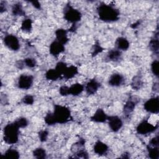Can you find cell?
<instances>
[{"label": "cell", "mask_w": 159, "mask_h": 159, "mask_svg": "<svg viewBox=\"0 0 159 159\" xmlns=\"http://www.w3.org/2000/svg\"><path fill=\"white\" fill-rule=\"evenodd\" d=\"M99 18L106 22H115L119 19V11L112 5L101 2L97 7Z\"/></svg>", "instance_id": "cell-1"}, {"label": "cell", "mask_w": 159, "mask_h": 159, "mask_svg": "<svg viewBox=\"0 0 159 159\" xmlns=\"http://www.w3.org/2000/svg\"><path fill=\"white\" fill-rule=\"evenodd\" d=\"M19 127L15 122L7 124L3 129V139L7 144H15L19 140Z\"/></svg>", "instance_id": "cell-2"}, {"label": "cell", "mask_w": 159, "mask_h": 159, "mask_svg": "<svg viewBox=\"0 0 159 159\" xmlns=\"http://www.w3.org/2000/svg\"><path fill=\"white\" fill-rule=\"evenodd\" d=\"M53 114L57 124H65L70 121L71 119L70 109L60 104L54 105Z\"/></svg>", "instance_id": "cell-3"}, {"label": "cell", "mask_w": 159, "mask_h": 159, "mask_svg": "<svg viewBox=\"0 0 159 159\" xmlns=\"http://www.w3.org/2000/svg\"><path fill=\"white\" fill-rule=\"evenodd\" d=\"M64 19L69 22L76 24L81 19L82 14L80 11L73 7L70 3L67 4L63 10Z\"/></svg>", "instance_id": "cell-4"}, {"label": "cell", "mask_w": 159, "mask_h": 159, "mask_svg": "<svg viewBox=\"0 0 159 159\" xmlns=\"http://www.w3.org/2000/svg\"><path fill=\"white\" fill-rule=\"evenodd\" d=\"M158 128V125H153L145 120L141 122L136 127V131L139 134L146 135L152 133L156 130Z\"/></svg>", "instance_id": "cell-5"}, {"label": "cell", "mask_w": 159, "mask_h": 159, "mask_svg": "<svg viewBox=\"0 0 159 159\" xmlns=\"http://www.w3.org/2000/svg\"><path fill=\"white\" fill-rule=\"evenodd\" d=\"M144 109L150 113L158 114L159 111L158 97H154L148 99L143 104Z\"/></svg>", "instance_id": "cell-6"}, {"label": "cell", "mask_w": 159, "mask_h": 159, "mask_svg": "<svg viewBox=\"0 0 159 159\" xmlns=\"http://www.w3.org/2000/svg\"><path fill=\"white\" fill-rule=\"evenodd\" d=\"M3 41L4 45L11 50L17 51L20 48L19 39L15 35L11 34L7 35L4 37Z\"/></svg>", "instance_id": "cell-7"}, {"label": "cell", "mask_w": 159, "mask_h": 159, "mask_svg": "<svg viewBox=\"0 0 159 159\" xmlns=\"http://www.w3.org/2000/svg\"><path fill=\"white\" fill-rule=\"evenodd\" d=\"M34 77L30 75H21L17 81V86L21 89H29L32 86Z\"/></svg>", "instance_id": "cell-8"}, {"label": "cell", "mask_w": 159, "mask_h": 159, "mask_svg": "<svg viewBox=\"0 0 159 159\" xmlns=\"http://www.w3.org/2000/svg\"><path fill=\"white\" fill-rule=\"evenodd\" d=\"M108 124L112 131L118 132L122 127L123 122L122 119L117 116H110L107 117Z\"/></svg>", "instance_id": "cell-9"}, {"label": "cell", "mask_w": 159, "mask_h": 159, "mask_svg": "<svg viewBox=\"0 0 159 159\" xmlns=\"http://www.w3.org/2000/svg\"><path fill=\"white\" fill-rule=\"evenodd\" d=\"M65 46L58 40H54L51 43L49 47L50 53L53 57H58L61 53L65 51Z\"/></svg>", "instance_id": "cell-10"}, {"label": "cell", "mask_w": 159, "mask_h": 159, "mask_svg": "<svg viewBox=\"0 0 159 159\" xmlns=\"http://www.w3.org/2000/svg\"><path fill=\"white\" fill-rule=\"evenodd\" d=\"M139 101H136L135 98H130L125 103L123 107V113L125 117H129V115L134 111L137 103Z\"/></svg>", "instance_id": "cell-11"}, {"label": "cell", "mask_w": 159, "mask_h": 159, "mask_svg": "<svg viewBox=\"0 0 159 159\" xmlns=\"http://www.w3.org/2000/svg\"><path fill=\"white\" fill-rule=\"evenodd\" d=\"M108 116L106 114L104 110L101 108H98L93 116L91 117V120L94 122L102 123L107 120Z\"/></svg>", "instance_id": "cell-12"}, {"label": "cell", "mask_w": 159, "mask_h": 159, "mask_svg": "<svg viewBox=\"0 0 159 159\" xmlns=\"http://www.w3.org/2000/svg\"><path fill=\"white\" fill-rule=\"evenodd\" d=\"M124 82V76L120 73L112 74L109 79L108 84L111 86L117 87L122 85Z\"/></svg>", "instance_id": "cell-13"}, {"label": "cell", "mask_w": 159, "mask_h": 159, "mask_svg": "<svg viewBox=\"0 0 159 159\" xmlns=\"http://www.w3.org/2000/svg\"><path fill=\"white\" fill-rule=\"evenodd\" d=\"M99 87L100 83H99L95 79H92L89 81L86 85V92L88 95L94 94L97 92Z\"/></svg>", "instance_id": "cell-14"}, {"label": "cell", "mask_w": 159, "mask_h": 159, "mask_svg": "<svg viewBox=\"0 0 159 159\" xmlns=\"http://www.w3.org/2000/svg\"><path fill=\"white\" fill-rule=\"evenodd\" d=\"M93 150L95 153H96L98 155H103L108 150V146L104 142L98 140L93 147Z\"/></svg>", "instance_id": "cell-15"}, {"label": "cell", "mask_w": 159, "mask_h": 159, "mask_svg": "<svg viewBox=\"0 0 159 159\" xmlns=\"http://www.w3.org/2000/svg\"><path fill=\"white\" fill-rule=\"evenodd\" d=\"M55 35L57 40H58L61 43L65 45L66 44L69 39L67 37V31L64 29H58L55 31Z\"/></svg>", "instance_id": "cell-16"}, {"label": "cell", "mask_w": 159, "mask_h": 159, "mask_svg": "<svg viewBox=\"0 0 159 159\" xmlns=\"http://www.w3.org/2000/svg\"><path fill=\"white\" fill-rule=\"evenodd\" d=\"M122 57L121 52L118 49H112L108 52L106 55V58L109 61H119Z\"/></svg>", "instance_id": "cell-17"}, {"label": "cell", "mask_w": 159, "mask_h": 159, "mask_svg": "<svg viewBox=\"0 0 159 159\" xmlns=\"http://www.w3.org/2000/svg\"><path fill=\"white\" fill-rule=\"evenodd\" d=\"M115 44L118 50H127L129 47V42L128 40L123 37H118L116 40Z\"/></svg>", "instance_id": "cell-18"}, {"label": "cell", "mask_w": 159, "mask_h": 159, "mask_svg": "<svg viewBox=\"0 0 159 159\" xmlns=\"http://www.w3.org/2000/svg\"><path fill=\"white\" fill-rule=\"evenodd\" d=\"M78 73V68L74 65L67 66L66 70L63 74V76L66 80H69L73 78Z\"/></svg>", "instance_id": "cell-19"}, {"label": "cell", "mask_w": 159, "mask_h": 159, "mask_svg": "<svg viewBox=\"0 0 159 159\" xmlns=\"http://www.w3.org/2000/svg\"><path fill=\"white\" fill-rule=\"evenodd\" d=\"M158 47H159V43H158V32H157L155 34L153 37L150 40L149 42V48L154 53L158 55Z\"/></svg>", "instance_id": "cell-20"}, {"label": "cell", "mask_w": 159, "mask_h": 159, "mask_svg": "<svg viewBox=\"0 0 159 159\" xmlns=\"http://www.w3.org/2000/svg\"><path fill=\"white\" fill-rule=\"evenodd\" d=\"M84 90V86L80 83H76L72 84L70 87V94L73 96H78L81 94Z\"/></svg>", "instance_id": "cell-21"}, {"label": "cell", "mask_w": 159, "mask_h": 159, "mask_svg": "<svg viewBox=\"0 0 159 159\" xmlns=\"http://www.w3.org/2000/svg\"><path fill=\"white\" fill-rule=\"evenodd\" d=\"M143 85L142 76L140 75H135L133 77L131 82V87L134 90H139Z\"/></svg>", "instance_id": "cell-22"}, {"label": "cell", "mask_w": 159, "mask_h": 159, "mask_svg": "<svg viewBox=\"0 0 159 159\" xmlns=\"http://www.w3.org/2000/svg\"><path fill=\"white\" fill-rule=\"evenodd\" d=\"M12 13L14 16H22L25 14V11L23 9L22 5L20 2H17L13 4L12 7Z\"/></svg>", "instance_id": "cell-23"}, {"label": "cell", "mask_w": 159, "mask_h": 159, "mask_svg": "<svg viewBox=\"0 0 159 159\" xmlns=\"http://www.w3.org/2000/svg\"><path fill=\"white\" fill-rule=\"evenodd\" d=\"M60 77V74L55 69H49L45 73L46 79L50 81H56Z\"/></svg>", "instance_id": "cell-24"}, {"label": "cell", "mask_w": 159, "mask_h": 159, "mask_svg": "<svg viewBox=\"0 0 159 159\" xmlns=\"http://www.w3.org/2000/svg\"><path fill=\"white\" fill-rule=\"evenodd\" d=\"M2 157L7 158H14L18 159L20 157V154L17 150L13 148L7 149L5 153L2 155Z\"/></svg>", "instance_id": "cell-25"}, {"label": "cell", "mask_w": 159, "mask_h": 159, "mask_svg": "<svg viewBox=\"0 0 159 159\" xmlns=\"http://www.w3.org/2000/svg\"><path fill=\"white\" fill-rule=\"evenodd\" d=\"M148 156L152 159H158L159 158L158 147H152L149 145L147 147Z\"/></svg>", "instance_id": "cell-26"}, {"label": "cell", "mask_w": 159, "mask_h": 159, "mask_svg": "<svg viewBox=\"0 0 159 159\" xmlns=\"http://www.w3.org/2000/svg\"><path fill=\"white\" fill-rule=\"evenodd\" d=\"M20 29L23 31L30 32L32 29V20L30 19H25L23 20Z\"/></svg>", "instance_id": "cell-27"}, {"label": "cell", "mask_w": 159, "mask_h": 159, "mask_svg": "<svg viewBox=\"0 0 159 159\" xmlns=\"http://www.w3.org/2000/svg\"><path fill=\"white\" fill-rule=\"evenodd\" d=\"M33 156L38 159H42V158H46V151L45 149L41 147H39L34 150L32 152Z\"/></svg>", "instance_id": "cell-28"}, {"label": "cell", "mask_w": 159, "mask_h": 159, "mask_svg": "<svg viewBox=\"0 0 159 159\" xmlns=\"http://www.w3.org/2000/svg\"><path fill=\"white\" fill-rule=\"evenodd\" d=\"M103 50H104V48L101 46L98 40L96 41V42L94 43V44L93 45V50H92V53H91L92 57H96L98 54L101 53Z\"/></svg>", "instance_id": "cell-29"}, {"label": "cell", "mask_w": 159, "mask_h": 159, "mask_svg": "<svg viewBox=\"0 0 159 159\" xmlns=\"http://www.w3.org/2000/svg\"><path fill=\"white\" fill-rule=\"evenodd\" d=\"M44 120L45 122L48 125H53L57 124L53 112H48L44 117Z\"/></svg>", "instance_id": "cell-30"}, {"label": "cell", "mask_w": 159, "mask_h": 159, "mask_svg": "<svg viewBox=\"0 0 159 159\" xmlns=\"http://www.w3.org/2000/svg\"><path fill=\"white\" fill-rule=\"evenodd\" d=\"M67 68V65L65 63L62 62V61H59L57 63L56 66H55V70L60 74V75H63V74L64 73L65 71L66 70Z\"/></svg>", "instance_id": "cell-31"}, {"label": "cell", "mask_w": 159, "mask_h": 159, "mask_svg": "<svg viewBox=\"0 0 159 159\" xmlns=\"http://www.w3.org/2000/svg\"><path fill=\"white\" fill-rule=\"evenodd\" d=\"M14 122L19 128H24L28 125V120L25 117H20Z\"/></svg>", "instance_id": "cell-32"}, {"label": "cell", "mask_w": 159, "mask_h": 159, "mask_svg": "<svg viewBox=\"0 0 159 159\" xmlns=\"http://www.w3.org/2000/svg\"><path fill=\"white\" fill-rule=\"evenodd\" d=\"M151 70L152 73L157 77L158 76V61L157 60L153 61L151 64Z\"/></svg>", "instance_id": "cell-33"}, {"label": "cell", "mask_w": 159, "mask_h": 159, "mask_svg": "<svg viewBox=\"0 0 159 159\" xmlns=\"http://www.w3.org/2000/svg\"><path fill=\"white\" fill-rule=\"evenodd\" d=\"M22 101L24 104H27V105H32L34 102V97L30 94H27L22 99Z\"/></svg>", "instance_id": "cell-34"}, {"label": "cell", "mask_w": 159, "mask_h": 159, "mask_svg": "<svg viewBox=\"0 0 159 159\" xmlns=\"http://www.w3.org/2000/svg\"><path fill=\"white\" fill-rule=\"evenodd\" d=\"M24 62L25 65L29 68H34L36 65V61L32 58H26L24 60Z\"/></svg>", "instance_id": "cell-35"}, {"label": "cell", "mask_w": 159, "mask_h": 159, "mask_svg": "<svg viewBox=\"0 0 159 159\" xmlns=\"http://www.w3.org/2000/svg\"><path fill=\"white\" fill-rule=\"evenodd\" d=\"M48 135V132L46 130H42L39 132V138L42 142H45L47 140Z\"/></svg>", "instance_id": "cell-36"}, {"label": "cell", "mask_w": 159, "mask_h": 159, "mask_svg": "<svg viewBox=\"0 0 159 159\" xmlns=\"http://www.w3.org/2000/svg\"><path fill=\"white\" fill-rule=\"evenodd\" d=\"M75 158H88L89 157H88V152L83 150V149H81V150H78L76 153H75Z\"/></svg>", "instance_id": "cell-37"}, {"label": "cell", "mask_w": 159, "mask_h": 159, "mask_svg": "<svg viewBox=\"0 0 159 159\" xmlns=\"http://www.w3.org/2000/svg\"><path fill=\"white\" fill-rule=\"evenodd\" d=\"M59 93L62 96H66L70 94V87L62 86L59 89Z\"/></svg>", "instance_id": "cell-38"}, {"label": "cell", "mask_w": 159, "mask_h": 159, "mask_svg": "<svg viewBox=\"0 0 159 159\" xmlns=\"http://www.w3.org/2000/svg\"><path fill=\"white\" fill-rule=\"evenodd\" d=\"M150 146L152 147H158V136H156L152 138L148 144Z\"/></svg>", "instance_id": "cell-39"}, {"label": "cell", "mask_w": 159, "mask_h": 159, "mask_svg": "<svg viewBox=\"0 0 159 159\" xmlns=\"http://www.w3.org/2000/svg\"><path fill=\"white\" fill-rule=\"evenodd\" d=\"M32 4V6L37 9H40L41 8V5H40V3L38 1H29Z\"/></svg>", "instance_id": "cell-40"}, {"label": "cell", "mask_w": 159, "mask_h": 159, "mask_svg": "<svg viewBox=\"0 0 159 159\" xmlns=\"http://www.w3.org/2000/svg\"><path fill=\"white\" fill-rule=\"evenodd\" d=\"M6 2L4 1H1L0 2V12L2 13L6 11Z\"/></svg>", "instance_id": "cell-41"}, {"label": "cell", "mask_w": 159, "mask_h": 159, "mask_svg": "<svg viewBox=\"0 0 159 159\" xmlns=\"http://www.w3.org/2000/svg\"><path fill=\"white\" fill-rule=\"evenodd\" d=\"M25 64H24V61H20V60H19L16 62V66H17L18 68L19 69H22L23 67L24 66Z\"/></svg>", "instance_id": "cell-42"}, {"label": "cell", "mask_w": 159, "mask_h": 159, "mask_svg": "<svg viewBox=\"0 0 159 159\" xmlns=\"http://www.w3.org/2000/svg\"><path fill=\"white\" fill-rule=\"evenodd\" d=\"M140 23H141V21L139 20H137V22H135V23H134V24H131L130 27H131L132 29H136L138 26H139V25H140Z\"/></svg>", "instance_id": "cell-43"}, {"label": "cell", "mask_w": 159, "mask_h": 159, "mask_svg": "<svg viewBox=\"0 0 159 159\" xmlns=\"http://www.w3.org/2000/svg\"><path fill=\"white\" fill-rule=\"evenodd\" d=\"M153 91H154V92H158V83H154L153 85Z\"/></svg>", "instance_id": "cell-44"}, {"label": "cell", "mask_w": 159, "mask_h": 159, "mask_svg": "<svg viewBox=\"0 0 159 159\" xmlns=\"http://www.w3.org/2000/svg\"><path fill=\"white\" fill-rule=\"evenodd\" d=\"M76 29V24H73L72 25V26L70 27V29H69V31L70 32H75V30Z\"/></svg>", "instance_id": "cell-45"}, {"label": "cell", "mask_w": 159, "mask_h": 159, "mask_svg": "<svg viewBox=\"0 0 159 159\" xmlns=\"http://www.w3.org/2000/svg\"><path fill=\"white\" fill-rule=\"evenodd\" d=\"M127 154H129V153H124L122 154V158H129V156H127Z\"/></svg>", "instance_id": "cell-46"}]
</instances>
